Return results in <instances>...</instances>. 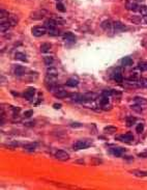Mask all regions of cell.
<instances>
[{"instance_id":"cell-1","label":"cell","mask_w":147,"mask_h":190,"mask_svg":"<svg viewBox=\"0 0 147 190\" xmlns=\"http://www.w3.org/2000/svg\"><path fill=\"white\" fill-rule=\"evenodd\" d=\"M90 146H91L90 140H77L73 145V149H74V151H80V150H84L86 148H89Z\"/></svg>"},{"instance_id":"cell-2","label":"cell","mask_w":147,"mask_h":190,"mask_svg":"<svg viewBox=\"0 0 147 190\" xmlns=\"http://www.w3.org/2000/svg\"><path fill=\"white\" fill-rule=\"evenodd\" d=\"M125 8L128 10H134V11H139V4L137 0H126L125 2Z\"/></svg>"},{"instance_id":"cell-3","label":"cell","mask_w":147,"mask_h":190,"mask_svg":"<svg viewBox=\"0 0 147 190\" xmlns=\"http://www.w3.org/2000/svg\"><path fill=\"white\" fill-rule=\"evenodd\" d=\"M47 31H48V29L45 26H36L32 29V34L36 38H39V37H43L44 34H46Z\"/></svg>"},{"instance_id":"cell-4","label":"cell","mask_w":147,"mask_h":190,"mask_svg":"<svg viewBox=\"0 0 147 190\" xmlns=\"http://www.w3.org/2000/svg\"><path fill=\"white\" fill-rule=\"evenodd\" d=\"M55 157H56V159L60 160V161H66L70 159V155L65 152V151H62V150H58L56 151L55 153Z\"/></svg>"},{"instance_id":"cell-5","label":"cell","mask_w":147,"mask_h":190,"mask_svg":"<svg viewBox=\"0 0 147 190\" xmlns=\"http://www.w3.org/2000/svg\"><path fill=\"white\" fill-rule=\"evenodd\" d=\"M54 94H55V97H57V98H59V99L66 98V97L70 96V94L68 93V91L65 90L64 88H62V87H57V88L55 89Z\"/></svg>"},{"instance_id":"cell-6","label":"cell","mask_w":147,"mask_h":190,"mask_svg":"<svg viewBox=\"0 0 147 190\" xmlns=\"http://www.w3.org/2000/svg\"><path fill=\"white\" fill-rule=\"evenodd\" d=\"M113 29L117 31V32H120V31H125L127 30V27L125 26V24H123L120 21H115L113 23Z\"/></svg>"},{"instance_id":"cell-7","label":"cell","mask_w":147,"mask_h":190,"mask_svg":"<svg viewBox=\"0 0 147 190\" xmlns=\"http://www.w3.org/2000/svg\"><path fill=\"white\" fill-rule=\"evenodd\" d=\"M117 139L122 141V142H125V144H129V142H132L134 140V136H133V134H130V133H125L123 135L118 136Z\"/></svg>"},{"instance_id":"cell-8","label":"cell","mask_w":147,"mask_h":190,"mask_svg":"<svg viewBox=\"0 0 147 190\" xmlns=\"http://www.w3.org/2000/svg\"><path fill=\"white\" fill-rule=\"evenodd\" d=\"M34 93H35V89H34L33 87H29V88H27V89L24 91L23 97H24L26 100L30 101V100H32V98H33Z\"/></svg>"},{"instance_id":"cell-9","label":"cell","mask_w":147,"mask_h":190,"mask_svg":"<svg viewBox=\"0 0 147 190\" xmlns=\"http://www.w3.org/2000/svg\"><path fill=\"white\" fill-rule=\"evenodd\" d=\"M70 97L76 103H81V102L85 101L84 100V94H81V93H78V92H74V93L70 94Z\"/></svg>"},{"instance_id":"cell-10","label":"cell","mask_w":147,"mask_h":190,"mask_svg":"<svg viewBox=\"0 0 147 190\" xmlns=\"http://www.w3.org/2000/svg\"><path fill=\"white\" fill-rule=\"evenodd\" d=\"M45 27L48 29V30H50V29H54L57 27V22L53 19H48L46 22H45Z\"/></svg>"},{"instance_id":"cell-11","label":"cell","mask_w":147,"mask_h":190,"mask_svg":"<svg viewBox=\"0 0 147 190\" xmlns=\"http://www.w3.org/2000/svg\"><path fill=\"white\" fill-rule=\"evenodd\" d=\"M125 153V149L124 148H114L111 150V154L116 156V157H121L123 154Z\"/></svg>"},{"instance_id":"cell-12","label":"cell","mask_w":147,"mask_h":190,"mask_svg":"<svg viewBox=\"0 0 147 190\" xmlns=\"http://www.w3.org/2000/svg\"><path fill=\"white\" fill-rule=\"evenodd\" d=\"M47 74H48V77H50V78H56L57 77V69L54 68V67H49L48 70H47Z\"/></svg>"},{"instance_id":"cell-13","label":"cell","mask_w":147,"mask_h":190,"mask_svg":"<svg viewBox=\"0 0 147 190\" xmlns=\"http://www.w3.org/2000/svg\"><path fill=\"white\" fill-rule=\"evenodd\" d=\"M62 39H63V41H65V42H75L76 37H75V34H73L72 32H65V33H63Z\"/></svg>"},{"instance_id":"cell-14","label":"cell","mask_w":147,"mask_h":190,"mask_svg":"<svg viewBox=\"0 0 147 190\" xmlns=\"http://www.w3.org/2000/svg\"><path fill=\"white\" fill-rule=\"evenodd\" d=\"M121 65L123 67H130L133 65V59L132 57H129V56H126V57H123L122 60H121Z\"/></svg>"},{"instance_id":"cell-15","label":"cell","mask_w":147,"mask_h":190,"mask_svg":"<svg viewBox=\"0 0 147 190\" xmlns=\"http://www.w3.org/2000/svg\"><path fill=\"white\" fill-rule=\"evenodd\" d=\"M10 27H11V25H10V23L8 22V20H6V21H1V25H0V29H1L2 32H5V31H6V30H8Z\"/></svg>"},{"instance_id":"cell-16","label":"cell","mask_w":147,"mask_h":190,"mask_svg":"<svg viewBox=\"0 0 147 190\" xmlns=\"http://www.w3.org/2000/svg\"><path fill=\"white\" fill-rule=\"evenodd\" d=\"M24 72H25V68L24 67H21V66H15V69H14V73L17 75V76H22L24 75Z\"/></svg>"},{"instance_id":"cell-17","label":"cell","mask_w":147,"mask_h":190,"mask_svg":"<svg viewBox=\"0 0 147 190\" xmlns=\"http://www.w3.org/2000/svg\"><path fill=\"white\" fill-rule=\"evenodd\" d=\"M96 97H97V94L94 92H87L84 94V100L85 101H93L96 99Z\"/></svg>"},{"instance_id":"cell-18","label":"cell","mask_w":147,"mask_h":190,"mask_svg":"<svg viewBox=\"0 0 147 190\" xmlns=\"http://www.w3.org/2000/svg\"><path fill=\"white\" fill-rule=\"evenodd\" d=\"M102 28L104 30H110L111 28H113V23L110 21V20H107V21H104L102 24H101Z\"/></svg>"},{"instance_id":"cell-19","label":"cell","mask_w":147,"mask_h":190,"mask_svg":"<svg viewBox=\"0 0 147 190\" xmlns=\"http://www.w3.org/2000/svg\"><path fill=\"white\" fill-rule=\"evenodd\" d=\"M113 78H114V80H115V81H116L117 83H119V84H121V83L123 82V77H122V73H120V72H116L115 74H114Z\"/></svg>"},{"instance_id":"cell-20","label":"cell","mask_w":147,"mask_h":190,"mask_svg":"<svg viewBox=\"0 0 147 190\" xmlns=\"http://www.w3.org/2000/svg\"><path fill=\"white\" fill-rule=\"evenodd\" d=\"M51 44H49V43H44L42 46H41V52L42 53H47L51 50Z\"/></svg>"},{"instance_id":"cell-21","label":"cell","mask_w":147,"mask_h":190,"mask_svg":"<svg viewBox=\"0 0 147 190\" xmlns=\"http://www.w3.org/2000/svg\"><path fill=\"white\" fill-rule=\"evenodd\" d=\"M104 131H105V133L113 134V133H115L117 131V128H116V127H114V126H108V127H106V128H104Z\"/></svg>"},{"instance_id":"cell-22","label":"cell","mask_w":147,"mask_h":190,"mask_svg":"<svg viewBox=\"0 0 147 190\" xmlns=\"http://www.w3.org/2000/svg\"><path fill=\"white\" fill-rule=\"evenodd\" d=\"M134 101H135V103L136 104H138V105H146L147 104V100L146 99H144V98H141V97H136L135 99H134Z\"/></svg>"},{"instance_id":"cell-23","label":"cell","mask_w":147,"mask_h":190,"mask_svg":"<svg viewBox=\"0 0 147 190\" xmlns=\"http://www.w3.org/2000/svg\"><path fill=\"white\" fill-rule=\"evenodd\" d=\"M65 84H66L68 86H70V87H76L78 85V81L76 80V79L70 78V79H68V81H66Z\"/></svg>"},{"instance_id":"cell-24","label":"cell","mask_w":147,"mask_h":190,"mask_svg":"<svg viewBox=\"0 0 147 190\" xmlns=\"http://www.w3.org/2000/svg\"><path fill=\"white\" fill-rule=\"evenodd\" d=\"M16 59L26 62L27 61V56L24 53H22V52H18V53H16Z\"/></svg>"},{"instance_id":"cell-25","label":"cell","mask_w":147,"mask_h":190,"mask_svg":"<svg viewBox=\"0 0 147 190\" xmlns=\"http://www.w3.org/2000/svg\"><path fill=\"white\" fill-rule=\"evenodd\" d=\"M138 69L142 72L147 71V61H140L138 63Z\"/></svg>"},{"instance_id":"cell-26","label":"cell","mask_w":147,"mask_h":190,"mask_svg":"<svg viewBox=\"0 0 147 190\" xmlns=\"http://www.w3.org/2000/svg\"><path fill=\"white\" fill-rule=\"evenodd\" d=\"M7 20H8V22L10 23L11 26H16V25H17V23H18V18H17V16H9Z\"/></svg>"},{"instance_id":"cell-27","label":"cell","mask_w":147,"mask_h":190,"mask_svg":"<svg viewBox=\"0 0 147 190\" xmlns=\"http://www.w3.org/2000/svg\"><path fill=\"white\" fill-rule=\"evenodd\" d=\"M125 123H126V126L130 127V126H133L136 123V118L133 117V116H127L126 120H125Z\"/></svg>"},{"instance_id":"cell-28","label":"cell","mask_w":147,"mask_h":190,"mask_svg":"<svg viewBox=\"0 0 147 190\" xmlns=\"http://www.w3.org/2000/svg\"><path fill=\"white\" fill-rule=\"evenodd\" d=\"M136 177H147V171H142V170H134L132 171Z\"/></svg>"},{"instance_id":"cell-29","label":"cell","mask_w":147,"mask_h":190,"mask_svg":"<svg viewBox=\"0 0 147 190\" xmlns=\"http://www.w3.org/2000/svg\"><path fill=\"white\" fill-rule=\"evenodd\" d=\"M53 61H54V59H53L52 56H46V57H44V62H45V65H47V66L52 65Z\"/></svg>"},{"instance_id":"cell-30","label":"cell","mask_w":147,"mask_h":190,"mask_svg":"<svg viewBox=\"0 0 147 190\" xmlns=\"http://www.w3.org/2000/svg\"><path fill=\"white\" fill-rule=\"evenodd\" d=\"M0 17H1V20L3 21L4 19H8L9 14H8V11H6L5 9H1V11H0Z\"/></svg>"},{"instance_id":"cell-31","label":"cell","mask_w":147,"mask_h":190,"mask_svg":"<svg viewBox=\"0 0 147 190\" xmlns=\"http://www.w3.org/2000/svg\"><path fill=\"white\" fill-rule=\"evenodd\" d=\"M130 108H132V110H133V111H135V112H137V113H141V112H142V108H141V105H138V104H136V105H133V106H130Z\"/></svg>"},{"instance_id":"cell-32","label":"cell","mask_w":147,"mask_h":190,"mask_svg":"<svg viewBox=\"0 0 147 190\" xmlns=\"http://www.w3.org/2000/svg\"><path fill=\"white\" fill-rule=\"evenodd\" d=\"M138 85L141 87H147V79L146 78H141L138 81Z\"/></svg>"},{"instance_id":"cell-33","label":"cell","mask_w":147,"mask_h":190,"mask_svg":"<svg viewBox=\"0 0 147 190\" xmlns=\"http://www.w3.org/2000/svg\"><path fill=\"white\" fill-rule=\"evenodd\" d=\"M139 11H140V14L142 15V16H147V6L146 5H142V6H140V8H139Z\"/></svg>"},{"instance_id":"cell-34","label":"cell","mask_w":147,"mask_h":190,"mask_svg":"<svg viewBox=\"0 0 147 190\" xmlns=\"http://www.w3.org/2000/svg\"><path fill=\"white\" fill-rule=\"evenodd\" d=\"M48 32L50 33V35H53V37H57L59 34V31L57 28H54V29H50V30H48Z\"/></svg>"},{"instance_id":"cell-35","label":"cell","mask_w":147,"mask_h":190,"mask_svg":"<svg viewBox=\"0 0 147 190\" xmlns=\"http://www.w3.org/2000/svg\"><path fill=\"white\" fill-rule=\"evenodd\" d=\"M35 147H36V144H30V145H26L25 146V149L27 151H34L35 150Z\"/></svg>"},{"instance_id":"cell-36","label":"cell","mask_w":147,"mask_h":190,"mask_svg":"<svg viewBox=\"0 0 147 190\" xmlns=\"http://www.w3.org/2000/svg\"><path fill=\"white\" fill-rule=\"evenodd\" d=\"M56 7H57V9H58L59 11H61V13H64L65 10H66V9H65V6H64L61 2H58L57 5H56Z\"/></svg>"},{"instance_id":"cell-37","label":"cell","mask_w":147,"mask_h":190,"mask_svg":"<svg viewBox=\"0 0 147 190\" xmlns=\"http://www.w3.org/2000/svg\"><path fill=\"white\" fill-rule=\"evenodd\" d=\"M100 103H101V105H102V106H105L106 104H108V103H109L108 97H105V96H104V97L102 98V100L100 101Z\"/></svg>"},{"instance_id":"cell-38","label":"cell","mask_w":147,"mask_h":190,"mask_svg":"<svg viewBox=\"0 0 147 190\" xmlns=\"http://www.w3.org/2000/svg\"><path fill=\"white\" fill-rule=\"evenodd\" d=\"M71 127H72V128H81V127H82V124H81V123H77V122H74V123L71 124Z\"/></svg>"},{"instance_id":"cell-39","label":"cell","mask_w":147,"mask_h":190,"mask_svg":"<svg viewBox=\"0 0 147 190\" xmlns=\"http://www.w3.org/2000/svg\"><path fill=\"white\" fill-rule=\"evenodd\" d=\"M132 22H134L136 24H139L141 22V18L137 17V16H133V17H132Z\"/></svg>"},{"instance_id":"cell-40","label":"cell","mask_w":147,"mask_h":190,"mask_svg":"<svg viewBox=\"0 0 147 190\" xmlns=\"http://www.w3.org/2000/svg\"><path fill=\"white\" fill-rule=\"evenodd\" d=\"M137 132L138 133H142L143 132V130H144V125L143 124H139L138 126H137Z\"/></svg>"},{"instance_id":"cell-41","label":"cell","mask_w":147,"mask_h":190,"mask_svg":"<svg viewBox=\"0 0 147 190\" xmlns=\"http://www.w3.org/2000/svg\"><path fill=\"white\" fill-rule=\"evenodd\" d=\"M32 114H33V111H32V110H27V111L24 112V116H26V117H30Z\"/></svg>"},{"instance_id":"cell-42","label":"cell","mask_w":147,"mask_h":190,"mask_svg":"<svg viewBox=\"0 0 147 190\" xmlns=\"http://www.w3.org/2000/svg\"><path fill=\"white\" fill-rule=\"evenodd\" d=\"M110 94H112V92L109 90H104V92H103V96H105V97H108Z\"/></svg>"},{"instance_id":"cell-43","label":"cell","mask_w":147,"mask_h":190,"mask_svg":"<svg viewBox=\"0 0 147 190\" xmlns=\"http://www.w3.org/2000/svg\"><path fill=\"white\" fill-rule=\"evenodd\" d=\"M53 107H54L55 109H59V108H61V104H59V103H55V104L53 105Z\"/></svg>"},{"instance_id":"cell-44","label":"cell","mask_w":147,"mask_h":190,"mask_svg":"<svg viewBox=\"0 0 147 190\" xmlns=\"http://www.w3.org/2000/svg\"><path fill=\"white\" fill-rule=\"evenodd\" d=\"M138 156L139 157H147V153H142V154H139Z\"/></svg>"},{"instance_id":"cell-45","label":"cell","mask_w":147,"mask_h":190,"mask_svg":"<svg viewBox=\"0 0 147 190\" xmlns=\"http://www.w3.org/2000/svg\"><path fill=\"white\" fill-rule=\"evenodd\" d=\"M144 22L147 24V16H145V17H144Z\"/></svg>"},{"instance_id":"cell-46","label":"cell","mask_w":147,"mask_h":190,"mask_svg":"<svg viewBox=\"0 0 147 190\" xmlns=\"http://www.w3.org/2000/svg\"><path fill=\"white\" fill-rule=\"evenodd\" d=\"M57 1H60V0H57Z\"/></svg>"}]
</instances>
